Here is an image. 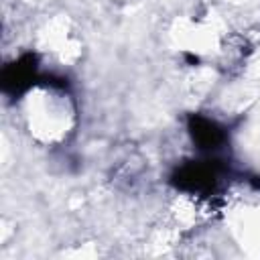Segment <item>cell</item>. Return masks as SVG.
<instances>
[{
	"instance_id": "obj_1",
	"label": "cell",
	"mask_w": 260,
	"mask_h": 260,
	"mask_svg": "<svg viewBox=\"0 0 260 260\" xmlns=\"http://www.w3.org/2000/svg\"><path fill=\"white\" fill-rule=\"evenodd\" d=\"M191 132H193V138L201 144V148H217V144L223 138L219 126L205 118H197Z\"/></svg>"
}]
</instances>
